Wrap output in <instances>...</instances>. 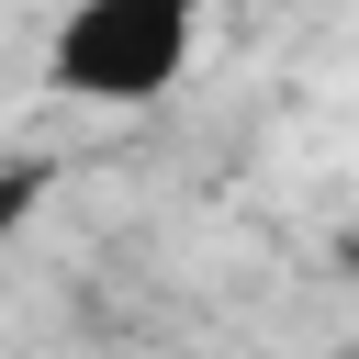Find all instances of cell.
Listing matches in <instances>:
<instances>
[{"label":"cell","mask_w":359,"mask_h":359,"mask_svg":"<svg viewBox=\"0 0 359 359\" xmlns=\"http://www.w3.org/2000/svg\"><path fill=\"white\" fill-rule=\"evenodd\" d=\"M191 45H202V0H67V22L45 45V90L135 112L191 67Z\"/></svg>","instance_id":"cell-1"},{"label":"cell","mask_w":359,"mask_h":359,"mask_svg":"<svg viewBox=\"0 0 359 359\" xmlns=\"http://www.w3.org/2000/svg\"><path fill=\"white\" fill-rule=\"evenodd\" d=\"M45 180H56L45 157H0V247H11V236L45 213Z\"/></svg>","instance_id":"cell-2"},{"label":"cell","mask_w":359,"mask_h":359,"mask_svg":"<svg viewBox=\"0 0 359 359\" xmlns=\"http://www.w3.org/2000/svg\"><path fill=\"white\" fill-rule=\"evenodd\" d=\"M337 359H359V348H337Z\"/></svg>","instance_id":"cell-3"}]
</instances>
